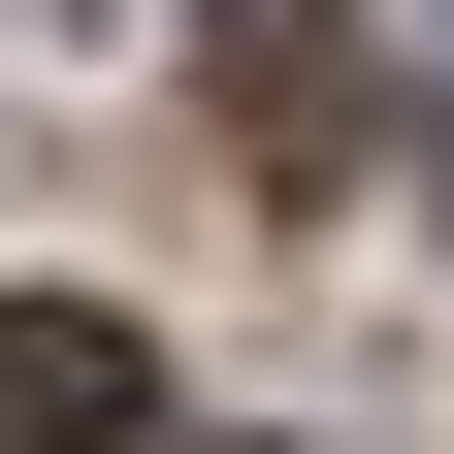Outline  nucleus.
Returning a JSON list of instances; mask_svg holds the SVG:
<instances>
[{
  "label": "nucleus",
  "mask_w": 454,
  "mask_h": 454,
  "mask_svg": "<svg viewBox=\"0 0 454 454\" xmlns=\"http://www.w3.org/2000/svg\"><path fill=\"white\" fill-rule=\"evenodd\" d=\"M0 454H162V357L98 293H0Z\"/></svg>",
  "instance_id": "f03ea898"
},
{
  "label": "nucleus",
  "mask_w": 454,
  "mask_h": 454,
  "mask_svg": "<svg viewBox=\"0 0 454 454\" xmlns=\"http://www.w3.org/2000/svg\"><path fill=\"white\" fill-rule=\"evenodd\" d=\"M195 66H227V130L293 195H357V0H195Z\"/></svg>",
  "instance_id": "f257e3e1"
}]
</instances>
